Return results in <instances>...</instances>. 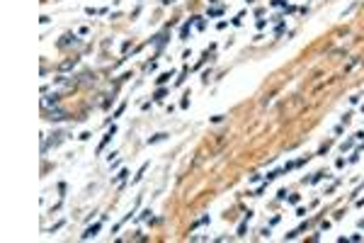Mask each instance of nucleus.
Wrapping results in <instances>:
<instances>
[{
  "mask_svg": "<svg viewBox=\"0 0 364 243\" xmlns=\"http://www.w3.org/2000/svg\"><path fill=\"white\" fill-rule=\"evenodd\" d=\"M97 231H100V224H95V226H90V228H87V231L83 233V238H93V236H95Z\"/></svg>",
  "mask_w": 364,
  "mask_h": 243,
  "instance_id": "f257e3e1",
  "label": "nucleus"
},
{
  "mask_svg": "<svg viewBox=\"0 0 364 243\" xmlns=\"http://www.w3.org/2000/svg\"><path fill=\"white\" fill-rule=\"evenodd\" d=\"M163 139H167V134H155L153 139H148V143H155V141H163Z\"/></svg>",
  "mask_w": 364,
  "mask_h": 243,
  "instance_id": "f03ea898",
  "label": "nucleus"
},
{
  "mask_svg": "<svg viewBox=\"0 0 364 243\" xmlns=\"http://www.w3.org/2000/svg\"><path fill=\"white\" fill-rule=\"evenodd\" d=\"M170 78H172V71H170V73H163V75L158 78V83H167V80H170Z\"/></svg>",
  "mask_w": 364,
  "mask_h": 243,
  "instance_id": "7ed1b4c3",
  "label": "nucleus"
}]
</instances>
